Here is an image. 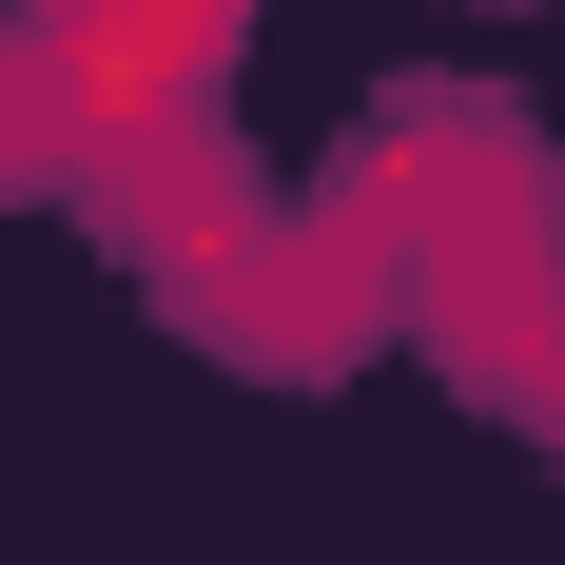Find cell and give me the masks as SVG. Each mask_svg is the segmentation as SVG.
<instances>
[]
</instances>
